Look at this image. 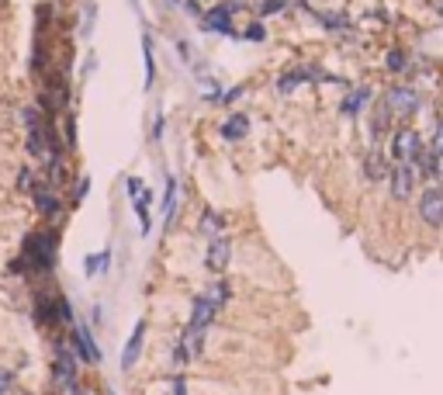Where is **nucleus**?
<instances>
[{"instance_id":"f8f14e48","label":"nucleus","mask_w":443,"mask_h":395,"mask_svg":"<svg viewBox=\"0 0 443 395\" xmlns=\"http://www.w3.org/2000/svg\"><path fill=\"white\" fill-rule=\"evenodd\" d=\"M142 340H146V322L139 319V322H135V329H132V336H128V343H125V354H121V371H132V368H135V361H139V354H142Z\"/></svg>"},{"instance_id":"2eb2a0df","label":"nucleus","mask_w":443,"mask_h":395,"mask_svg":"<svg viewBox=\"0 0 443 395\" xmlns=\"http://www.w3.org/2000/svg\"><path fill=\"white\" fill-rule=\"evenodd\" d=\"M197 229H201L204 236H211V239H215V236H222V229H225V218H222V215H218V211L208 204V208L201 211V222H197Z\"/></svg>"},{"instance_id":"a211bd4d","label":"nucleus","mask_w":443,"mask_h":395,"mask_svg":"<svg viewBox=\"0 0 443 395\" xmlns=\"http://www.w3.org/2000/svg\"><path fill=\"white\" fill-rule=\"evenodd\" d=\"M363 174H367V181H381V177H388V163H384V156L374 149V153H367V160H363Z\"/></svg>"},{"instance_id":"2f4dec72","label":"nucleus","mask_w":443,"mask_h":395,"mask_svg":"<svg viewBox=\"0 0 443 395\" xmlns=\"http://www.w3.org/2000/svg\"><path fill=\"white\" fill-rule=\"evenodd\" d=\"M160 139H163V114L153 118V142H160Z\"/></svg>"},{"instance_id":"f704fd0d","label":"nucleus","mask_w":443,"mask_h":395,"mask_svg":"<svg viewBox=\"0 0 443 395\" xmlns=\"http://www.w3.org/2000/svg\"><path fill=\"white\" fill-rule=\"evenodd\" d=\"M433 174H437V177L443 181V156H437V170H433Z\"/></svg>"},{"instance_id":"5701e85b","label":"nucleus","mask_w":443,"mask_h":395,"mask_svg":"<svg viewBox=\"0 0 443 395\" xmlns=\"http://www.w3.org/2000/svg\"><path fill=\"white\" fill-rule=\"evenodd\" d=\"M63 142L66 149H77V114L66 111V128H63Z\"/></svg>"},{"instance_id":"423d86ee","label":"nucleus","mask_w":443,"mask_h":395,"mask_svg":"<svg viewBox=\"0 0 443 395\" xmlns=\"http://www.w3.org/2000/svg\"><path fill=\"white\" fill-rule=\"evenodd\" d=\"M70 343H73V354H77V361H84V364H97L100 361V350H97V343H93V336H90L87 326H73L70 329Z\"/></svg>"},{"instance_id":"f03ea898","label":"nucleus","mask_w":443,"mask_h":395,"mask_svg":"<svg viewBox=\"0 0 443 395\" xmlns=\"http://www.w3.org/2000/svg\"><path fill=\"white\" fill-rule=\"evenodd\" d=\"M52 385L63 392L77 389V354L70 347H56V361H52Z\"/></svg>"},{"instance_id":"a878e982","label":"nucleus","mask_w":443,"mask_h":395,"mask_svg":"<svg viewBox=\"0 0 443 395\" xmlns=\"http://www.w3.org/2000/svg\"><path fill=\"white\" fill-rule=\"evenodd\" d=\"M243 38H246V42H264V38H266V28L260 24V21H253V24H246Z\"/></svg>"},{"instance_id":"39448f33","label":"nucleus","mask_w":443,"mask_h":395,"mask_svg":"<svg viewBox=\"0 0 443 395\" xmlns=\"http://www.w3.org/2000/svg\"><path fill=\"white\" fill-rule=\"evenodd\" d=\"M384 104H388V111H391L395 118H412V114L419 111V94H416L412 87H391V91L384 94Z\"/></svg>"},{"instance_id":"6e6552de","label":"nucleus","mask_w":443,"mask_h":395,"mask_svg":"<svg viewBox=\"0 0 443 395\" xmlns=\"http://www.w3.org/2000/svg\"><path fill=\"white\" fill-rule=\"evenodd\" d=\"M229 257H232V239H229V236H215V239L208 243V257H204V264H208L211 274H225Z\"/></svg>"},{"instance_id":"393cba45","label":"nucleus","mask_w":443,"mask_h":395,"mask_svg":"<svg viewBox=\"0 0 443 395\" xmlns=\"http://www.w3.org/2000/svg\"><path fill=\"white\" fill-rule=\"evenodd\" d=\"M35 188H38V181H35V170H28V167H24V170L17 174V191H21V195H31Z\"/></svg>"},{"instance_id":"f3484780","label":"nucleus","mask_w":443,"mask_h":395,"mask_svg":"<svg viewBox=\"0 0 443 395\" xmlns=\"http://www.w3.org/2000/svg\"><path fill=\"white\" fill-rule=\"evenodd\" d=\"M391 118H395V114H391V111H388V104L381 100V104L374 107V118H370V135H374V139H381V135L391 128Z\"/></svg>"},{"instance_id":"ddd939ff","label":"nucleus","mask_w":443,"mask_h":395,"mask_svg":"<svg viewBox=\"0 0 443 395\" xmlns=\"http://www.w3.org/2000/svg\"><path fill=\"white\" fill-rule=\"evenodd\" d=\"M218 132H222L225 142H239V139L250 135V118H246L243 111H236V114H229V118L218 125Z\"/></svg>"},{"instance_id":"4468645a","label":"nucleus","mask_w":443,"mask_h":395,"mask_svg":"<svg viewBox=\"0 0 443 395\" xmlns=\"http://www.w3.org/2000/svg\"><path fill=\"white\" fill-rule=\"evenodd\" d=\"M163 191H167V195H163V225L170 229L174 218H177V177L167 174V188H163Z\"/></svg>"},{"instance_id":"dca6fc26","label":"nucleus","mask_w":443,"mask_h":395,"mask_svg":"<svg viewBox=\"0 0 443 395\" xmlns=\"http://www.w3.org/2000/svg\"><path fill=\"white\" fill-rule=\"evenodd\" d=\"M367 100H370V91H367V87H354V91H350V94L343 98L340 111L354 118V114H360V111H363V104H367Z\"/></svg>"},{"instance_id":"0eeeda50","label":"nucleus","mask_w":443,"mask_h":395,"mask_svg":"<svg viewBox=\"0 0 443 395\" xmlns=\"http://www.w3.org/2000/svg\"><path fill=\"white\" fill-rule=\"evenodd\" d=\"M31 201H35V208H38V215L42 218H59V211H63V201H59V191L52 188V184H38L35 191H31Z\"/></svg>"},{"instance_id":"412c9836","label":"nucleus","mask_w":443,"mask_h":395,"mask_svg":"<svg viewBox=\"0 0 443 395\" xmlns=\"http://www.w3.org/2000/svg\"><path fill=\"white\" fill-rule=\"evenodd\" d=\"M388 70L391 73H405L409 70V52H402V49H388Z\"/></svg>"},{"instance_id":"aec40b11","label":"nucleus","mask_w":443,"mask_h":395,"mask_svg":"<svg viewBox=\"0 0 443 395\" xmlns=\"http://www.w3.org/2000/svg\"><path fill=\"white\" fill-rule=\"evenodd\" d=\"M412 163H416V167H412L416 174H426V177H430V174L437 170V153H433V149H419V156H416Z\"/></svg>"},{"instance_id":"4be33fe9","label":"nucleus","mask_w":443,"mask_h":395,"mask_svg":"<svg viewBox=\"0 0 443 395\" xmlns=\"http://www.w3.org/2000/svg\"><path fill=\"white\" fill-rule=\"evenodd\" d=\"M111 264V250H104V253H93V257H87V274L90 278H97L104 267Z\"/></svg>"},{"instance_id":"c9c22d12","label":"nucleus","mask_w":443,"mask_h":395,"mask_svg":"<svg viewBox=\"0 0 443 395\" xmlns=\"http://www.w3.org/2000/svg\"><path fill=\"white\" fill-rule=\"evenodd\" d=\"M73 395H90L87 389H73Z\"/></svg>"},{"instance_id":"473e14b6","label":"nucleus","mask_w":443,"mask_h":395,"mask_svg":"<svg viewBox=\"0 0 443 395\" xmlns=\"http://www.w3.org/2000/svg\"><path fill=\"white\" fill-rule=\"evenodd\" d=\"M222 7H225L229 14H236V10H243V7H246V0H225Z\"/></svg>"},{"instance_id":"7ed1b4c3","label":"nucleus","mask_w":443,"mask_h":395,"mask_svg":"<svg viewBox=\"0 0 443 395\" xmlns=\"http://www.w3.org/2000/svg\"><path fill=\"white\" fill-rule=\"evenodd\" d=\"M125 188H128V201H132V208H135V215H139V229L149 232V204H153V191H149L139 177H128Z\"/></svg>"},{"instance_id":"9b49d317","label":"nucleus","mask_w":443,"mask_h":395,"mask_svg":"<svg viewBox=\"0 0 443 395\" xmlns=\"http://www.w3.org/2000/svg\"><path fill=\"white\" fill-rule=\"evenodd\" d=\"M201 24H204V31H211V35H236L232 31V14L218 3V7H211L204 17H201Z\"/></svg>"},{"instance_id":"7c9ffc66","label":"nucleus","mask_w":443,"mask_h":395,"mask_svg":"<svg viewBox=\"0 0 443 395\" xmlns=\"http://www.w3.org/2000/svg\"><path fill=\"white\" fill-rule=\"evenodd\" d=\"M433 153L443 156V118H440V125H437V132H433Z\"/></svg>"},{"instance_id":"c756f323","label":"nucleus","mask_w":443,"mask_h":395,"mask_svg":"<svg viewBox=\"0 0 443 395\" xmlns=\"http://www.w3.org/2000/svg\"><path fill=\"white\" fill-rule=\"evenodd\" d=\"M87 191H90V177H84V181L77 184V191H73V204H80V201L87 198Z\"/></svg>"},{"instance_id":"1a4fd4ad","label":"nucleus","mask_w":443,"mask_h":395,"mask_svg":"<svg viewBox=\"0 0 443 395\" xmlns=\"http://www.w3.org/2000/svg\"><path fill=\"white\" fill-rule=\"evenodd\" d=\"M419 218L426 225H443V191L440 188H426L419 198Z\"/></svg>"},{"instance_id":"20e7f679","label":"nucleus","mask_w":443,"mask_h":395,"mask_svg":"<svg viewBox=\"0 0 443 395\" xmlns=\"http://www.w3.org/2000/svg\"><path fill=\"white\" fill-rule=\"evenodd\" d=\"M419 149H423L419 132H412V128H398V132H395V139H391V156H395L398 163H409V167H412V160L419 156Z\"/></svg>"},{"instance_id":"b1692460","label":"nucleus","mask_w":443,"mask_h":395,"mask_svg":"<svg viewBox=\"0 0 443 395\" xmlns=\"http://www.w3.org/2000/svg\"><path fill=\"white\" fill-rule=\"evenodd\" d=\"M315 17H319L329 31H343V28H350V21H347L343 14H315Z\"/></svg>"},{"instance_id":"cd10ccee","label":"nucleus","mask_w":443,"mask_h":395,"mask_svg":"<svg viewBox=\"0 0 443 395\" xmlns=\"http://www.w3.org/2000/svg\"><path fill=\"white\" fill-rule=\"evenodd\" d=\"M14 392V375L7 368H0V395H10Z\"/></svg>"},{"instance_id":"72a5a7b5","label":"nucleus","mask_w":443,"mask_h":395,"mask_svg":"<svg viewBox=\"0 0 443 395\" xmlns=\"http://www.w3.org/2000/svg\"><path fill=\"white\" fill-rule=\"evenodd\" d=\"M174 395H187V382H183V375L174 378Z\"/></svg>"},{"instance_id":"bb28decb","label":"nucleus","mask_w":443,"mask_h":395,"mask_svg":"<svg viewBox=\"0 0 443 395\" xmlns=\"http://www.w3.org/2000/svg\"><path fill=\"white\" fill-rule=\"evenodd\" d=\"M284 7H287V0H260V7H257V10L266 17V14H280Z\"/></svg>"},{"instance_id":"f257e3e1","label":"nucleus","mask_w":443,"mask_h":395,"mask_svg":"<svg viewBox=\"0 0 443 395\" xmlns=\"http://www.w3.org/2000/svg\"><path fill=\"white\" fill-rule=\"evenodd\" d=\"M21 260L28 264V274H49L56 264V232L49 229L31 232L21 246Z\"/></svg>"},{"instance_id":"9d476101","label":"nucleus","mask_w":443,"mask_h":395,"mask_svg":"<svg viewBox=\"0 0 443 395\" xmlns=\"http://www.w3.org/2000/svg\"><path fill=\"white\" fill-rule=\"evenodd\" d=\"M412 184H416V170L409 163L391 167V198L395 201H405V198L412 195Z\"/></svg>"},{"instance_id":"6ab92c4d","label":"nucleus","mask_w":443,"mask_h":395,"mask_svg":"<svg viewBox=\"0 0 443 395\" xmlns=\"http://www.w3.org/2000/svg\"><path fill=\"white\" fill-rule=\"evenodd\" d=\"M142 59H146V91H149L153 80H156V59H153V38H149V31L142 35Z\"/></svg>"},{"instance_id":"c85d7f7f","label":"nucleus","mask_w":443,"mask_h":395,"mask_svg":"<svg viewBox=\"0 0 443 395\" xmlns=\"http://www.w3.org/2000/svg\"><path fill=\"white\" fill-rule=\"evenodd\" d=\"M243 98V87H232V91H225V94H222V107H229V104H236V100Z\"/></svg>"}]
</instances>
